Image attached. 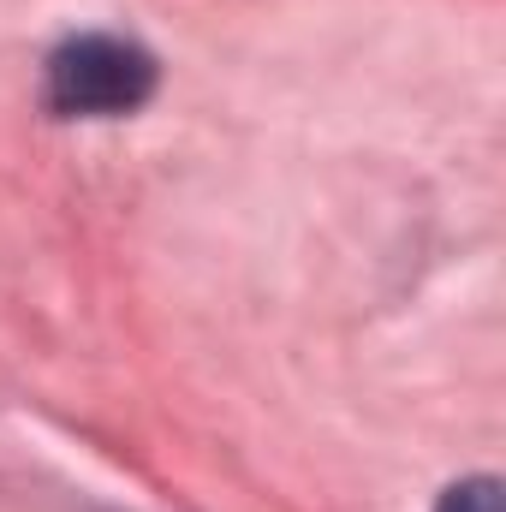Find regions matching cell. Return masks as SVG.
<instances>
[{
	"instance_id": "cell-1",
	"label": "cell",
	"mask_w": 506,
	"mask_h": 512,
	"mask_svg": "<svg viewBox=\"0 0 506 512\" xmlns=\"http://www.w3.org/2000/svg\"><path fill=\"white\" fill-rule=\"evenodd\" d=\"M161 84V66L143 42L114 30L66 36L42 66V102L60 120H126Z\"/></svg>"
},
{
	"instance_id": "cell-2",
	"label": "cell",
	"mask_w": 506,
	"mask_h": 512,
	"mask_svg": "<svg viewBox=\"0 0 506 512\" xmlns=\"http://www.w3.org/2000/svg\"><path fill=\"white\" fill-rule=\"evenodd\" d=\"M435 512H501V483L495 477H465L441 495Z\"/></svg>"
}]
</instances>
